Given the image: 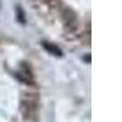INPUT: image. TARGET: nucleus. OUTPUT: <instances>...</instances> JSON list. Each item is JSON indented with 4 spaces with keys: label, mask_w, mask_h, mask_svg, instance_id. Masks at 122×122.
<instances>
[{
    "label": "nucleus",
    "mask_w": 122,
    "mask_h": 122,
    "mask_svg": "<svg viewBox=\"0 0 122 122\" xmlns=\"http://www.w3.org/2000/svg\"><path fill=\"white\" fill-rule=\"evenodd\" d=\"M42 45H43V48L46 50L49 54H51L54 56H59V57L62 56V50H61L56 44H53V43H50V42H43Z\"/></svg>",
    "instance_id": "1"
},
{
    "label": "nucleus",
    "mask_w": 122,
    "mask_h": 122,
    "mask_svg": "<svg viewBox=\"0 0 122 122\" xmlns=\"http://www.w3.org/2000/svg\"><path fill=\"white\" fill-rule=\"evenodd\" d=\"M16 17H17V21L20 22V23H22V25H25L26 23V17H25V11L20 7V6H17L16 7Z\"/></svg>",
    "instance_id": "2"
}]
</instances>
